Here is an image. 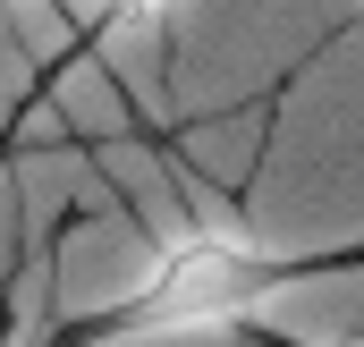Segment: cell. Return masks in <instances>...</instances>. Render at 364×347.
<instances>
[{"label":"cell","instance_id":"277c9868","mask_svg":"<svg viewBox=\"0 0 364 347\" xmlns=\"http://www.w3.org/2000/svg\"><path fill=\"white\" fill-rule=\"evenodd\" d=\"M356 17H364V0H356Z\"/></svg>","mask_w":364,"mask_h":347},{"label":"cell","instance_id":"7a4b0ae2","mask_svg":"<svg viewBox=\"0 0 364 347\" xmlns=\"http://www.w3.org/2000/svg\"><path fill=\"white\" fill-rule=\"evenodd\" d=\"M178 0H93L85 17H77V60H93L110 34H144V26H161Z\"/></svg>","mask_w":364,"mask_h":347},{"label":"cell","instance_id":"3957f363","mask_svg":"<svg viewBox=\"0 0 364 347\" xmlns=\"http://www.w3.org/2000/svg\"><path fill=\"white\" fill-rule=\"evenodd\" d=\"M237 347H356V339H305V331H279V322H246Z\"/></svg>","mask_w":364,"mask_h":347},{"label":"cell","instance_id":"5b68a950","mask_svg":"<svg viewBox=\"0 0 364 347\" xmlns=\"http://www.w3.org/2000/svg\"><path fill=\"white\" fill-rule=\"evenodd\" d=\"M0 153H9V144H0Z\"/></svg>","mask_w":364,"mask_h":347},{"label":"cell","instance_id":"6da1fadb","mask_svg":"<svg viewBox=\"0 0 364 347\" xmlns=\"http://www.w3.org/2000/svg\"><path fill=\"white\" fill-rule=\"evenodd\" d=\"M364 237H331V246H279L237 220H186L170 229L153 262L102 297L93 314H60L34 347H153V339H195V331H246L279 314L288 297L322 288V279H356Z\"/></svg>","mask_w":364,"mask_h":347}]
</instances>
